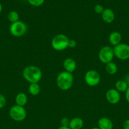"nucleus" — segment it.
<instances>
[{
    "label": "nucleus",
    "instance_id": "1",
    "mask_svg": "<svg viewBox=\"0 0 129 129\" xmlns=\"http://www.w3.org/2000/svg\"><path fill=\"white\" fill-rule=\"evenodd\" d=\"M22 76L27 82L32 83H38L41 79L42 73L38 67L35 66H28L24 68L22 72Z\"/></svg>",
    "mask_w": 129,
    "mask_h": 129
},
{
    "label": "nucleus",
    "instance_id": "2",
    "mask_svg": "<svg viewBox=\"0 0 129 129\" xmlns=\"http://www.w3.org/2000/svg\"><path fill=\"white\" fill-rule=\"evenodd\" d=\"M74 78L72 73L67 71L61 72L56 78V84L58 88L63 91H67L70 89L73 84Z\"/></svg>",
    "mask_w": 129,
    "mask_h": 129
},
{
    "label": "nucleus",
    "instance_id": "3",
    "mask_svg": "<svg viewBox=\"0 0 129 129\" xmlns=\"http://www.w3.org/2000/svg\"><path fill=\"white\" fill-rule=\"evenodd\" d=\"M69 40L64 34H58L52 39L51 46L56 51H63L68 47Z\"/></svg>",
    "mask_w": 129,
    "mask_h": 129
},
{
    "label": "nucleus",
    "instance_id": "4",
    "mask_svg": "<svg viewBox=\"0 0 129 129\" xmlns=\"http://www.w3.org/2000/svg\"><path fill=\"white\" fill-rule=\"evenodd\" d=\"M9 30L13 36L15 37H21L27 32L28 26L25 23L19 20L11 23L9 28Z\"/></svg>",
    "mask_w": 129,
    "mask_h": 129
},
{
    "label": "nucleus",
    "instance_id": "5",
    "mask_svg": "<svg viewBox=\"0 0 129 129\" xmlns=\"http://www.w3.org/2000/svg\"><path fill=\"white\" fill-rule=\"evenodd\" d=\"M9 115L14 121L22 122L26 118L27 112L24 107L15 105L10 108L9 110Z\"/></svg>",
    "mask_w": 129,
    "mask_h": 129
},
{
    "label": "nucleus",
    "instance_id": "6",
    "mask_svg": "<svg viewBox=\"0 0 129 129\" xmlns=\"http://www.w3.org/2000/svg\"><path fill=\"white\" fill-rule=\"evenodd\" d=\"M114 57L115 54H114L113 48L108 45L102 47L99 52V59L103 64H106L110 62H112Z\"/></svg>",
    "mask_w": 129,
    "mask_h": 129
},
{
    "label": "nucleus",
    "instance_id": "7",
    "mask_svg": "<svg viewBox=\"0 0 129 129\" xmlns=\"http://www.w3.org/2000/svg\"><path fill=\"white\" fill-rule=\"evenodd\" d=\"M115 56L120 60H125L129 59V45L120 43L113 47Z\"/></svg>",
    "mask_w": 129,
    "mask_h": 129
},
{
    "label": "nucleus",
    "instance_id": "8",
    "mask_svg": "<svg viewBox=\"0 0 129 129\" xmlns=\"http://www.w3.org/2000/svg\"><path fill=\"white\" fill-rule=\"evenodd\" d=\"M85 82L88 86L91 87L98 85L101 81V77L99 73L96 71L91 69L86 72L84 76Z\"/></svg>",
    "mask_w": 129,
    "mask_h": 129
},
{
    "label": "nucleus",
    "instance_id": "9",
    "mask_svg": "<svg viewBox=\"0 0 129 129\" xmlns=\"http://www.w3.org/2000/svg\"><path fill=\"white\" fill-rule=\"evenodd\" d=\"M106 98L108 102L110 104L115 105L120 102L121 95H120V92L118 91L116 89L111 88L106 91Z\"/></svg>",
    "mask_w": 129,
    "mask_h": 129
},
{
    "label": "nucleus",
    "instance_id": "10",
    "mask_svg": "<svg viewBox=\"0 0 129 129\" xmlns=\"http://www.w3.org/2000/svg\"><path fill=\"white\" fill-rule=\"evenodd\" d=\"M63 68L65 71L72 73L75 71L77 68V63L76 61L72 58H67L63 61Z\"/></svg>",
    "mask_w": 129,
    "mask_h": 129
},
{
    "label": "nucleus",
    "instance_id": "11",
    "mask_svg": "<svg viewBox=\"0 0 129 129\" xmlns=\"http://www.w3.org/2000/svg\"><path fill=\"white\" fill-rule=\"evenodd\" d=\"M102 19L106 23H111L115 20V15L114 11L110 8H106L101 14Z\"/></svg>",
    "mask_w": 129,
    "mask_h": 129
},
{
    "label": "nucleus",
    "instance_id": "12",
    "mask_svg": "<svg viewBox=\"0 0 129 129\" xmlns=\"http://www.w3.org/2000/svg\"><path fill=\"white\" fill-rule=\"evenodd\" d=\"M121 39H122V37L120 32L113 31L109 35V42L111 45L115 47L121 43Z\"/></svg>",
    "mask_w": 129,
    "mask_h": 129
},
{
    "label": "nucleus",
    "instance_id": "13",
    "mask_svg": "<svg viewBox=\"0 0 129 129\" xmlns=\"http://www.w3.org/2000/svg\"><path fill=\"white\" fill-rule=\"evenodd\" d=\"M113 124L110 118L102 117L98 120V128L99 129H113Z\"/></svg>",
    "mask_w": 129,
    "mask_h": 129
},
{
    "label": "nucleus",
    "instance_id": "14",
    "mask_svg": "<svg viewBox=\"0 0 129 129\" xmlns=\"http://www.w3.org/2000/svg\"><path fill=\"white\" fill-rule=\"evenodd\" d=\"M83 126V120L79 117L72 118L70 121L69 128L70 129H81Z\"/></svg>",
    "mask_w": 129,
    "mask_h": 129
},
{
    "label": "nucleus",
    "instance_id": "15",
    "mask_svg": "<svg viewBox=\"0 0 129 129\" xmlns=\"http://www.w3.org/2000/svg\"><path fill=\"white\" fill-rule=\"evenodd\" d=\"M28 98L27 96L24 93H19L16 94L15 97V102L16 105L21 107H24L27 103Z\"/></svg>",
    "mask_w": 129,
    "mask_h": 129
},
{
    "label": "nucleus",
    "instance_id": "16",
    "mask_svg": "<svg viewBox=\"0 0 129 129\" xmlns=\"http://www.w3.org/2000/svg\"><path fill=\"white\" fill-rule=\"evenodd\" d=\"M128 86V84L125 80H118L115 83V89L120 93L126 91Z\"/></svg>",
    "mask_w": 129,
    "mask_h": 129
},
{
    "label": "nucleus",
    "instance_id": "17",
    "mask_svg": "<svg viewBox=\"0 0 129 129\" xmlns=\"http://www.w3.org/2000/svg\"><path fill=\"white\" fill-rule=\"evenodd\" d=\"M105 69H106L108 74H110V75H114L118 71L117 65L113 61L106 64V66H105Z\"/></svg>",
    "mask_w": 129,
    "mask_h": 129
},
{
    "label": "nucleus",
    "instance_id": "18",
    "mask_svg": "<svg viewBox=\"0 0 129 129\" xmlns=\"http://www.w3.org/2000/svg\"><path fill=\"white\" fill-rule=\"evenodd\" d=\"M40 88L38 83H32L29 86V92L31 95L37 96L40 93Z\"/></svg>",
    "mask_w": 129,
    "mask_h": 129
},
{
    "label": "nucleus",
    "instance_id": "19",
    "mask_svg": "<svg viewBox=\"0 0 129 129\" xmlns=\"http://www.w3.org/2000/svg\"><path fill=\"white\" fill-rule=\"evenodd\" d=\"M8 19L11 23L19 21L18 13L15 11H11L8 14Z\"/></svg>",
    "mask_w": 129,
    "mask_h": 129
},
{
    "label": "nucleus",
    "instance_id": "20",
    "mask_svg": "<svg viewBox=\"0 0 129 129\" xmlns=\"http://www.w3.org/2000/svg\"><path fill=\"white\" fill-rule=\"evenodd\" d=\"M30 5L35 7H38L43 5L45 0H27Z\"/></svg>",
    "mask_w": 129,
    "mask_h": 129
},
{
    "label": "nucleus",
    "instance_id": "21",
    "mask_svg": "<svg viewBox=\"0 0 129 129\" xmlns=\"http://www.w3.org/2000/svg\"><path fill=\"white\" fill-rule=\"evenodd\" d=\"M94 11L96 13L102 14V13L104 10V7L101 5H96L94 6Z\"/></svg>",
    "mask_w": 129,
    "mask_h": 129
},
{
    "label": "nucleus",
    "instance_id": "22",
    "mask_svg": "<svg viewBox=\"0 0 129 129\" xmlns=\"http://www.w3.org/2000/svg\"><path fill=\"white\" fill-rule=\"evenodd\" d=\"M6 103V100L5 96L2 94H0V109L3 108Z\"/></svg>",
    "mask_w": 129,
    "mask_h": 129
},
{
    "label": "nucleus",
    "instance_id": "23",
    "mask_svg": "<svg viewBox=\"0 0 129 129\" xmlns=\"http://www.w3.org/2000/svg\"><path fill=\"white\" fill-rule=\"evenodd\" d=\"M70 119L67 117H63V118L61 120V126H63V127H69L70 124Z\"/></svg>",
    "mask_w": 129,
    "mask_h": 129
},
{
    "label": "nucleus",
    "instance_id": "24",
    "mask_svg": "<svg viewBox=\"0 0 129 129\" xmlns=\"http://www.w3.org/2000/svg\"><path fill=\"white\" fill-rule=\"evenodd\" d=\"M76 45H77V42L75 40L73 39H70L68 41V47L72 49V48L75 47Z\"/></svg>",
    "mask_w": 129,
    "mask_h": 129
},
{
    "label": "nucleus",
    "instance_id": "25",
    "mask_svg": "<svg viewBox=\"0 0 129 129\" xmlns=\"http://www.w3.org/2000/svg\"><path fill=\"white\" fill-rule=\"evenodd\" d=\"M123 129H129V119L126 120L123 125Z\"/></svg>",
    "mask_w": 129,
    "mask_h": 129
},
{
    "label": "nucleus",
    "instance_id": "26",
    "mask_svg": "<svg viewBox=\"0 0 129 129\" xmlns=\"http://www.w3.org/2000/svg\"><path fill=\"white\" fill-rule=\"evenodd\" d=\"M125 99H126V102H128L129 103V86H128V88H127V89H126V91L125 92Z\"/></svg>",
    "mask_w": 129,
    "mask_h": 129
},
{
    "label": "nucleus",
    "instance_id": "27",
    "mask_svg": "<svg viewBox=\"0 0 129 129\" xmlns=\"http://www.w3.org/2000/svg\"><path fill=\"white\" fill-rule=\"evenodd\" d=\"M58 129H70L69 128V127H63V126H61L60 127H59Z\"/></svg>",
    "mask_w": 129,
    "mask_h": 129
},
{
    "label": "nucleus",
    "instance_id": "28",
    "mask_svg": "<svg viewBox=\"0 0 129 129\" xmlns=\"http://www.w3.org/2000/svg\"><path fill=\"white\" fill-rule=\"evenodd\" d=\"M2 8H3L2 5H1V4L0 3V13H1V11H2Z\"/></svg>",
    "mask_w": 129,
    "mask_h": 129
},
{
    "label": "nucleus",
    "instance_id": "29",
    "mask_svg": "<svg viewBox=\"0 0 129 129\" xmlns=\"http://www.w3.org/2000/svg\"><path fill=\"white\" fill-rule=\"evenodd\" d=\"M92 129H99L98 128V127H94V128H92Z\"/></svg>",
    "mask_w": 129,
    "mask_h": 129
}]
</instances>
